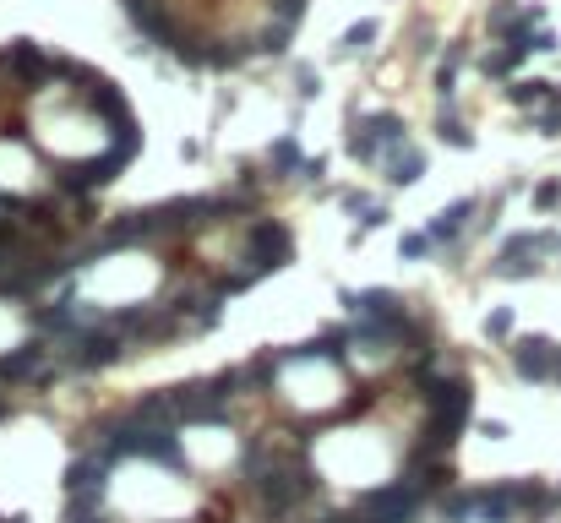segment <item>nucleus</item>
I'll return each mask as SVG.
<instances>
[{
    "mask_svg": "<svg viewBox=\"0 0 561 523\" xmlns=\"http://www.w3.org/2000/svg\"><path fill=\"white\" fill-rule=\"evenodd\" d=\"M420 387V398H426V426H436L447 442H458V431L469 426V415H475V387H469V377H447V371H436V377H426V382H415Z\"/></svg>",
    "mask_w": 561,
    "mask_h": 523,
    "instance_id": "f257e3e1",
    "label": "nucleus"
},
{
    "mask_svg": "<svg viewBox=\"0 0 561 523\" xmlns=\"http://www.w3.org/2000/svg\"><path fill=\"white\" fill-rule=\"evenodd\" d=\"M420 508H426V491H420L415 480H404V475H398L393 486H376V491H366V497L355 502L360 523H415Z\"/></svg>",
    "mask_w": 561,
    "mask_h": 523,
    "instance_id": "f03ea898",
    "label": "nucleus"
},
{
    "mask_svg": "<svg viewBox=\"0 0 561 523\" xmlns=\"http://www.w3.org/2000/svg\"><path fill=\"white\" fill-rule=\"evenodd\" d=\"M245 262H251L256 278L289 267V262H295V235H289L278 218H256V224L245 229Z\"/></svg>",
    "mask_w": 561,
    "mask_h": 523,
    "instance_id": "7ed1b4c3",
    "label": "nucleus"
},
{
    "mask_svg": "<svg viewBox=\"0 0 561 523\" xmlns=\"http://www.w3.org/2000/svg\"><path fill=\"white\" fill-rule=\"evenodd\" d=\"M109 327L120 333V338H142V344H164V338H175L185 322L175 317V306H120L115 317H109Z\"/></svg>",
    "mask_w": 561,
    "mask_h": 523,
    "instance_id": "20e7f679",
    "label": "nucleus"
},
{
    "mask_svg": "<svg viewBox=\"0 0 561 523\" xmlns=\"http://www.w3.org/2000/svg\"><path fill=\"white\" fill-rule=\"evenodd\" d=\"M551 251H561V235H551V229L507 235V240H502V256H496V278H529V273H535V256H551Z\"/></svg>",
    "mask_w": 561,
    "mask_h": 523,
    "instance_id": "39448f33",
    "label": "nucleus"
},
{
    "mask_svg": "<svg viewBox=\"0 0 561 523\" xmlns=\"http://www.w3.org/2000/svg\"><path fill=\"white\" fill-rule=\"evenodd\" d=\"M120 355H125V338H120L109 322H93V327L65 349V366H71V371H109Z\"/></svg>",
    "mask_w": 561,
    "mask_h": 523,
    "instance_id": "423d86ee",
    "label": "nucleus"
},
{
    "mask_svg": "<svg viewBox=\"0 0 561 523\" xmlns=\"http://www.w3.org/2000/svg\"><path fill=\"white\" fill-rule=\"evenodd\" d=\"M169 404H175L180 426H224V420H229V404L213 393V382H185V387H169Z\"/></svg>",
    "mask_w": 561,
    "mask_h": 523,
    "instance_id": "0eeeda50",
    "label": "nucleus"
},
{
    "mask_svg": "<svg viewBox=\"0 0 561 523\" xmlns=\"http://www.w3.org/2000/svg\"><path fill=\"white\" fill-rule=\"evenodd\" d=\"M513 371H518V382H556V371H561V344H551V338H518L513 344Z\"/></svg>",
    "mask_w": 561,
    "mask_h": 523,
    "instance_id": "6e6552de",
    "label": "nucleus"
},
{
    "mask_svg": "<svg viewBox=\"0 0 561 523\" xmlns=\"http://www.w3.org/2000/svg\"><path fill=\"white\" fill-rule=\"evenodd\" d=\"M0 60L11 65V76L22 82V93H38V87L55 76V55H44V49L27 44V38H11V44L0 49Z\"/></svg>",
    "mask_w": 561,
    "mask_h": 523,
    "instance_id": "1a4fd4ad",
    "label": "nucleus"
},
{
    "mask_svg": "<svg viewBox=\"0 0 561 523\" xmlns=\"http://www.w3.org/2000/svg\"><path fill=\"white\" fill-rule=\"evenodd\" d=\"M109 469H115L109 458L76 453V458L65 464V480H60V486H65V502H71V497H104V491H109Z\"/></svg>",
    "mask_w": 561,
    "mask_h": 523,
    "instance_id": "9d476101",
    "label": "nucleus"
},
{
    "mask_svg": "<svg viewBox=\"0 0 561 523\" xmlns=\"http://www.w3.org/2000/svg\"><path fill=\"white\" fill-rule=\"evenodd\" d=\"M44 355H49V338H27V344H16L11 355H0V382H44L49 377V366H44Z\"/></svg>",
    "mask_w": 561,
    "mask_h": 523,
    "instance_id": "9b49d317",
    "label": "nucleus"
},
{
    "mask_svg": "<svg viewBox=\"0 0 561 523\" xmlns=\"http://www.w3.org/2000/svg\"><path fill=\"white\" fill-rule=\"evenodd\" d=\"M475 196H458V202H447L442 213H431V224H426V235H431V246H458L464 240V229H469V218H475Z\"/></svg>",
    "mask_w": 561,
    "mask_h": 523,
    "instance_id": "f8f14e48",
    "label": "nucleus"
},
{
    "mask_svg": "<svg viewBox=\"0 0 561 523\" xmlns=\"http://www.w3.org/2000/svg\"><path fill=\"white\" fill-rule=\"evenodd\" d=\"M218 311H224V289H218V284H213V289H185V295H175V317H180V322L191 317L196 333H207V327L218 322Z\"/></svg>",
    "mask_w": 561,
    "mask_h": 523,
    "instance_id": "ddd939ff",
    "label": "nucleus"
},
{
    "mask_svg": "<svg viewBox=\"0 0 561 523\" xmlns=\"http://www.w3.org/2000/svg\"><path fill=\"white\" fill-rule=\"evenodd\" d=\"M338 300H344V311H349L355 322H376V317H393V311H404V300H398L393 289H344Z\"/></svg>",
    "mask_w": 561,
    "mask_h": 523,
    "instance_id": "4468645a",
    "label": "nucleus"
},
{
    "mask_svg": "<svg viewBox=\"0 0 561 523\" xmlns=\"http://www.w3.org/2000/svg\"><path fill=\"white\" fill-rule=\"evenodd\" d=\"M355 338H349V327H333V333H316L311 344H300V349H284V360L289 366H306V360H327V366H344V349H349Z\"/></svg>",
    "mask_w": 561,
    "mask_h": 523,
    "instance_id": "2eb2a0df",
    "label": "nucleus"
},
{
    "mask_svg": "<svg viewBox=\"0 0 561 523\" xmlns=\"http://www.w3.org/2000/svg\"><path fill=\"white\" fill-rule=\"evenodd\" d=\"M469 502H475V523H513L518 518V502H513V486H507V480H502V486H475Z\"/></svg>",
    "mask_w": 561,
    "mask_h": 523,
    "instance_id": "dca6fc26",
    "label": "nucleus"
},
{
    "mask_svg": "<svg viewBox=\"0 0 561 523\" xmlns=\"http://www.w3.org/2000/svg\"><path fill=\"white\" fill-rule=\"evenodd\" d=\"M529 55H535V38H529V44H502V49H486V55H480V76L507 82V76H513Z\"/></svg>",
    "mask_w": 561,
    "mask_h": 523,
    "instance_id": "f3484780",
    "label": "nucleus"
},
{
    "mask_svg": "<svg viewBox=\"0 0 561 523\" xmlns=\"http://www.w3.org/2000/svg\"><path fill=\"white\" fill-rule=\"evenodd\" d=\"M355 126H366V131H371V136H376V142H382L387 153H398V147H409V126H404V120H398L393 109H376V115H360Z\"/></svg>",
    "mask_w": 561,
    "mask_h": 523,
    "instance_id": "a211bd4d",
    "label": "nucleus"
},
{
    "mask_svg": "<svg viewBox=\"0 0 561 523\" xmlns=\"http://www.w3.org/2000/svg\"><path fill=\"white\" fill-rule=\"evenodd\" d=\"M426 175V153L409 142V147H398V153H387V186H415Z\"/></svg>",
    "mask_w": 561,
    "mask_h": 523,
    "instance_id": "6ab92c4d",
    "label": "nucleus"
},
{
    "mask_svg": "<svg viewBox=\"0 0 561 523\" xmlns=\"http://www.w3.org/2000/svg\"><path fill=\"white\" fill-rule=\"evenodd\" d=\"M464 60H469V44H447V55L436 60V93H442V104H453V93H458V71H464Z\"/></svg>",
    "mask_w": 561,
    "mask_h": 523,
    "instance_id": "aec40b11",
    "label": "nucleus"
},
{
    "mask_svg": "<svg viewBox=\"0 0 561 523\" xmlns=\"http://www.w3.org/2000/svg\"><path fill=\"white\" fill-rule=\"evenodd\" d=\"M267 169H273V175H300V169H306V153H300V136H295V131H284V136L267 147Z\"/></svg>",
    "mask_w": 561,
    "mask_h": 523,
    "instance_id": "412c9836",
    "label": "nucleus"
},
{
    "mask_svg": "<svg viewBox=\"0 0 561 523\" xmlns=\"http://www.w3.org/2000/svg\"><path fill=\"white\" fill-rule=\"evenodd\" d=\"M507 98H513L518 109H540V104H556V82H540V76L529 82V76H524V82L507 87Z\"/></svg>",
    "mask_w": 561,
    "mask_h": 523,
    "instance_id": "4be33fe9",
    "label": "nucleus"
},
{
    "mask_svg": "<svg viewBox=\"0 0 561 523\" xmlns=\"http://www.w3.org/2000/svg\"><path fill=\"white\" fill-rule=\"evenodd\" d=\"M436 136H442L447 147H458V153H469V147H475V131L458 120V109H453V104H442V115H436Z\"/></svg>",
    "mask_w": 561,
    "mask_h": 523,
    "instance_id": "5701e85b",
    "label": "nucleus"
},
{
    "mask_svg": "<svg viewBox=\"0 0 561 523\" xmlns=\"http://www.w3.org/2000/svg\"><path fill=\"white\" fill-rule=\"evenodd\" d=\"M131 415L147 420V426H180V415H175V404H169V387H164V393H147Z\"/></svg>",
    "mask_w": 561,
    "mask_h": 523,
    "instance_id": "b1692460",
    "label": "nucleus"
},
{
    "mask_svg": "<svg viewBox=\"0 0 561 523\" xmlns=\"http://www.w3.org/2000/svg\"><path fill=\"white\" fill-rule=\"evenodd\" d=\"M344 207L360 218V235H371V229H382V224H387V207H382V202H371V196H360V191H349V196H344Z\"/></svg>",
    "mask_w": 561,
    "mask_h": 523,
    "instance_id": "393cba45",
    "label": "nucleus"
},
{
    "mask_svg": "<svg viewBox=\"0 0 561 523\" xmlns=\"http://www.w3.org/2000/svg\"><path fill=\"white\" fill-rule=\"evenodd\" d=\"M278 371H289V360H284V355H256V360L245 366V377H251V393H267V387L278 382Z\"/></svg>",
    "mask_w": 561,
    "mask_h": 523,
    "instance_id": "a878e982",
    "label": "nucleus"
},
{
    "mask_svg": "<svg viewBox=\"0 0 561 523\" xmlns=\"http://www.w3.org/2000/svg\"><path fill=\"white\" fill-rule=\"evenodd\" d=\"M513 486V502H518V513H540L546 502H551V491L540 486V480H507Z\"/></svg>",
    "mask_w": 561,
    "mask_h": 523,
    "instance_id": "bb28decb",
    "label": "nucleus"
},
{
    "mask_svg": "<svg viewBox=\"0 0 561 523\" xmlns=\"http://www.w3.org/2000/svg\"><path fill=\"white\" fill-rule=\"evenodd\" d=\"M349 158H355V164H376V158H382V142H376L366 126H349Z\"/></svg>",
    "mask_w": 561,
    "mask_h": 523,
    "instance_id": "cd10ccee",
    "label": "nucleus"
},
{
    "mask_svg": "<svg viewBox=\"0 0 561 523\" xmlns=\"http://www.w3.org/2000/svg\"><path fill=\"white\" fill-rule=\"evenodd\" d=\"M376 33H382L376 22H355V27L338 38V55H360V49H371V44H376Z\"/></svg>",
    "mask_w": 561,
    "mask_h": 523,
    "instance_id": "c85d7f7f",
    "label": "nucleus"
},
{
    "mask_svg": "<svg viewBox=\"0 0 561 523\" xmlns=\"http://www.w3.org/2000/svg\"><path fill=\"white\" fill-rule=\"evenodd\" d=\"M284 49H289V27L284 22H273V27L256 33V55H284Z\"/></svg>",
    "mask_w": 561,
    "mask_h": 523,
    "instance_id": "c756f323",
    "label": "nucleus"
},
{
    "mask_svg": "<svg viewBox=\"0 0 561 523\" xmlns=\"http://www.w3.org/2000/svg\"><path fill=\"white\" fill-rule=\"evenodd\" d=\"M420 256H431V235H426V229H409V235L398 240V262H420Z\"/></svg>",
    "mask_w": 561,
    "mask_h": 523,
    "instance_id": "7c9ffc66",
    "label": "nucleus"
},
{
    "mask_svg": "<svg viewBox=\"0 0 561 523\" xmlns=\"http://www.w3.org/2000/svg\"><path fill=\"white\" fill-rule=\"evenodd\" d=\"M486 338H491V344H507V338H513V306H496V311L486 317Z\"/></svg>",
    "mask_w": 561,
    "mask_h": 523,
    "instance_id": "2f4dec72",
    "label": "nucleus"
},
{
    "mask_svg": "<svg viewBox=\"0 0 561 523\" xmlns=\"http://www.w3.org/2000/svg\"><path fill=\"white\" fill-rule=\"evenodd\" d=\"M300 16H306V0H273V22H284L289 33L300 27Z\"/></svg>",
    "mask_w": 561,
    "mask_h": 523,
    "instance_id": "473e14b6",
    "label": "nucleus"
},
{
    "mask_svg": "<svg viewBox=\"0 0 561 523\" xmlns=\"http://www.w3.org/2000/svg\"><path fill=\"white\" fill-rule=\"evenodd\" d=\"M535 207H540V213L561 207V180H540V186H535Z\"/></svg>",
    "mask_w": 561,
    "mask_h": 523,
    "instance_id": "72a5a7b5",
    "label": "nucleus"
},
{
    "mask_svg": "<svg viewBox=\"0 0 561 523\" xmlns=\"http://www.w3.org/2000/svg\"><path fill=\"white\" fill-rule=\"evenodd\" d=\"M295 93H300V98H316V93H322V76H316L311 65H300V71H295Z\"/></svg>",
    "mask_w": 561,
    "mask_h": 523,
    "instance_id": "f704fd0d",
    "label": "nucleus"
},
{
    "mask_svg": "<svg viewBox=\"0 0 561 523\" xmlns=\"http://www.w3.org/2000/svg\"><path fill=\"white\" fill-rule=\"evenodd\" d=\"M546 136H561V104H551V109H540V120H535Z\"/></svg>",
    "mask_w": 561,
    "mask_h": 523,
    "instance_id": "c9c22d12",
    "label": "nucleus"
},
{
    "mask_svg": "<svg viewBox=\"0 0 561 523\" xmlns=\"http://www.w3.org/2000/svg\"><path fill=\"white\" fill-rule=\"evenodd\" d=\"M535 49H540V55H551V49H561V38L551 33V27H540V33H535Z\"/></svg>",
    "mask_w": 561,
    "mask_h": 523,
    "instance_id": "e433bc0d",
    "label": "nucleus"
},
{
    "mask_svg": "<svg viewBox=\"0 0 561 523\" xmlns=\"http://www.w3.org/2000/svg\"><path fill=\"white\" fill-rule=\"evenodd\" d=\"M300 175H306V180H322V175H327V158H322V153H316V158H306V169H300Z\"/></svg>",
    "mask_w": 561,
    "mask_h": 523,
    "instance_id": "4c0bfd02",
    "label": "nucleus"
},
{
    "mask_svg": "<svg viewBox=\"0 0 561 523\" xmlns=\"http://www.w3.org/2000/svg\"><path fill=\"white\" fill-rule=\"evenodd\" d=\"M480 437H491V442H502V437H507V426H502V420H486V426H480Z\"/></svg>",
    "mask_w": 561,
    "mask_h": 523,
    "instance_id": "58836bf2",
    "label": "nucleus"
},
{
    "mask_svg": "<svg viewBox=\"0 0 561 523\" xmlns=\"http://www.w3.org/2000/svg\"><path fill=\"white\" fill-rule=\"evenodd\" d=\"M0 523H27V518H22V513H16V518H0Z\"/></svg>",
    "mask_w": 561,
    "mask_h": 523,
    "instance_id": "ea45409f",
    "label": "nucleus"
},
{
    "mask_svg": "<svg viewBox=\"0 0 561 523\" xmlns=\"http://www.w3.org/2000/svg\"><path fill=\"white\" fill-rule=\"evenodd\" d=\"M0 420H5V398H0Z\"/></svg>",
    "mask_w": 561,
    "mask_h": 523,
    "instance_id": "a19ab883",
    "label": "nucleus"
},
{
    "mask_svg": "<svg viewBox=\"0 0 561 523\" xmlns=\"http://www.w3.org/2000/svg\"><path fill=\"white\" fill-rule=\"evenodd\" d=\"M556 104H561V87H556Z\"/></svg>",
    "mask_w": 561,
    "mask_h": 523,
    "instance_id": "79ce46f5",
    "label": "nucleus"
},
{
    "mask_svg": "<svg viewBox=\"0 0 561 523\" xmlns=\"http://www.w3.org/2000/svg\"><path fill=\"white\" fill-rule=\"evenodd\" d=\"M93 523H109V518H93Z\"/></svg>",
    "mask_w": 561,
    "mask_h": 523,
    "instance_id": "37998d69",
    "label": "nucleus"
},
{
    "mask_svg": "<svg viewBox=\"0 0 561 523\" xmlns=\"http://www.w3.org/2000/svg\"><path fill=\"white\" fill-rule=\"evenodd\" d=\"M556 382H561V371H556Z\"/></svg>",
    "mask_w": 561,
    "mask_h": 523,
    "instance_id": "c03bdc74",
    "label": "nucleus"
}]
</instances>
